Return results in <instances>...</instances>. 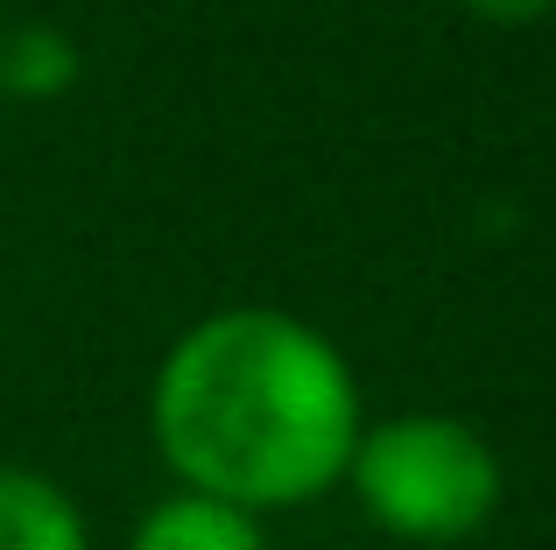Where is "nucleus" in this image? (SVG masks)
Masks as SVG:
<instances>
[{
  "label": "nucleus",
  "mask_w": 556,
  "mask_h": 550,
  "mask_svg": "<svg viewBox=\"0 0 556 550\" xmlns=\"http://www.w3.org/2000/svg\"><path fill=\"white\" fill-rule=\"evenodd\" d=\"M78 85V42L50 22H8L0 28V99L50 107Z\"/></svg>",
  "instance_id": "obj_5"
},
{
  "label": "nucleus",
  "mask_w": 556,
  "mask_h": 550,
  "mask_svg": "<svg viewBox=\"0 0 556 550\" xmlns=\"http://www.w3.org/2000/svg\"><path fill=\"white\" fill-rule=\"evenodd\" d=\"M458 8L479 14V22H493V28H521V22H543L556 0H458Z\"/></svg>",
  "instance_id": "obj_6"
},
{
  "label": "nucleus",
  "mask_w": 556,
  "mask_h": 550,
  "mask_svg": "<svg viewBox=\"0 0 556 550\" xmlns=\"http://www.w3.org/2000/svg\"><path fill=\"white\" fill-rule=\"evenodd\" d=\"M127 550H268V529H261V515L232 509V501L177 487L155 509H141Z\"/></svg>",
  "instance_id": "obj_4"
},
{
  "label": "nucleus",
  "mask_w": 556,
  "mask_h": 550,
  "mask_svg": "<svg viewBox=\"0 0 556 550\" xmlns=\"http://www.w3.org/2000/svg\"><path fill=\"white\" fill-rule=\"evenodd\" d=\"M359 501V515L394 543L444 550L465 543L493 523L501 509V452L486 445V430L444 410H402L359 424L345 480Z\"/></svg>",
  "instance_id": "obj_2"
},
{
  "label": "nucleus",
  "mask_w": 556,
  "mask_h": 550,
  "mask_svg": "<svg viewBox=\"0 0 556 550\" xmlns=\"http://www.w3.org/2000/svg\"><path fill=\"white\" fill-rule=\"evenodd\" d=\"M0 550H92V523L64 480L0 466Z\"/></svg>",
  "instance_id": "obj_3"
},
{
  "label": "nucleus",
  "mask_w": 556,
  "mask_h": 550,
  "mask_svg": "<svg viewBox=\"0 0 556 550\" xmlns=\"http://www.w3.org/2000/svg\"><path fill=\"white\" fill-rule=\"evenodd\" d=\"M367 424L359 374L331 332L275 303H226L169 339L149 382V438L190 495L289 515L345 480Z\"/></svg>",
  "instance_id": "obj_1"
}]
</instances>
